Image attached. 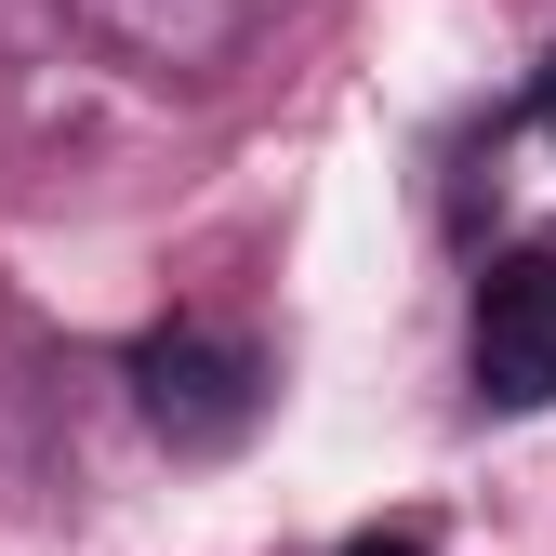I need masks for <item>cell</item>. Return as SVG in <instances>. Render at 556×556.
Wrapping results in <instances>:
<instances>
[{
	"instance_id": "1",
	"label": "cell",
	"mask_w": 556,
	"mask_h": 556,
	"mask_svg": "<svg viewBox=\"0 0 556 556\" xmlns=\"http://www.w3.org/2000/svg\"><path fill=\"white\" fill-rule=\"evenodd\" d=\"M132 397H147V425L173 438V451H239L252 438V410H265V358L239 331H147L132 344Z\"/></svg>"
},
{
	"instance_id": "2",
	"label": "cell",
	"mask_w": 556,
	"mask_h": 556,
	"mask_svg": "<svg viewBox=\"0 0 556 556\" xmlns=\"http://www.w3.org/2000/svg\"><path fill=\"white\" fill-rule=\"evenodd\" d=\"M477 397L491 410L556 397V252H504L477 278Z\"/></svg>"
},
{
	"instance_id": "3",
	"label": "cell",
	"mask_w": 556,
	"mask_h": 556,
	"mask_svg": "<svg viewBox=\"0 0 556 556\" xmlns=\"http://www.w3.org/2000/svg\"><path fill=\"white\" fill-rule=\"evenodd\" d=\"M530 132H556V53H543V80H530Z\"/></svg>"
},
{
	"instance_id": "4",
	"label": "cell",
	"mask_w": 556,
	"mask_h": 556,
	"mask_svg": "<svg viewBox=\"0 0 556 556\" xmlns=\"http://www.w3.org/2000/svg\"><path fill=\"white\" fill-rule=\"evenodd\" d=\"M344 556H425V543H410V530H371V543H344Z\"/></svg>"
}]
</instances>
